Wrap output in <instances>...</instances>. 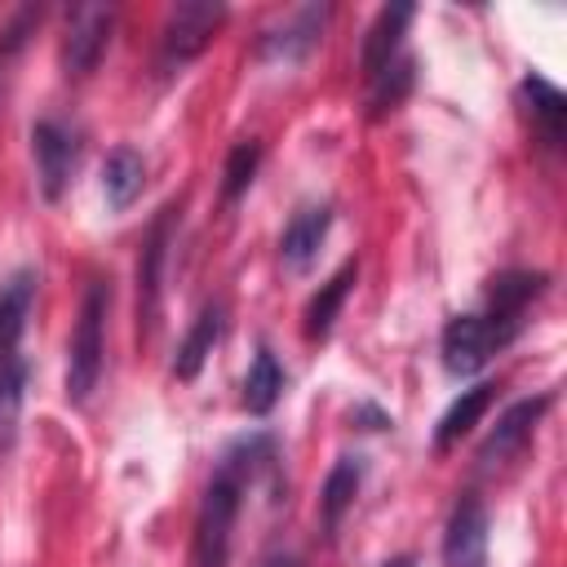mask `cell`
Segmentation results:
<instances>
[{"mask_svg": "<svg viewBox=\"0 0 567 567\" xmlns=\"http://www.w3.org/2000/svg\"><path fill=\"white\" fill-rule=\"evenodd\" d=\"M270 461H275V439L270 434H248V439H239L221 452L217 474L208 478L199 514H195V540H190V563L195 567H226L235 518H239V505H244V487Z\"/></svg>", "mask_w": 567, "mask_h": 567, "instance_id": "cell-1", "label": "cell"}, {"mask_svg": "<svg viewBox=\"0 0 567 567\" xmlns=\"http://www.w3.org/2000/svg\"><path fill=\"white\" fill-rule=\"evenodd\" d=\"M106 306H111V284L93 279L84 292L71 346H66V399L71 403H84L97 390L102 359H106Z\"/></svg>", "mask_w": 567, "mask_h": 567, "instance_id": "cell-2", "label": "cell"}, {"mask_svg": "<svg viewBox=\"0 0 567 567\" xmlns=\"http://www.w3.org/2000/svg\"><path fill=\"white\" fill-rule=\"evenodd\" d=\"M221 22H226V4H217V0H186V4L168 9L164 31H159V62L168 71L186 66L190 58H199L208 49V40Z\"/></svg>", "mask_w": 567, "mask_h": 567, "instance_id": "cell-3", "label": "cell"}, {"mask_svg": "<svg viewBox=\"0 0 567 567\" xmlns=\"http://www.w3.org/2000/svg\"><path fill=\"white\" fill-rule=\"evenodd\" d=\"M173 217L177 208L164 204L142 239L137 252V337H151L155 319H159V292H164V257H168V239H173Z\"/></svg>", "mask_w": 567, "mask_h": 567, "instance_id": "cell-4", "label": "cell"}, {"mask_svg": "<svg viewBox=\"0 0 567 567\" xmlns=\"http://www.w3.org/2000/svg\"><path fill=\"white\" fill-rule=\"evenodd\" d=\"M31 155H35V177L44 199H62L71 186V173L80 164V137L62 120H35L31 124Z\"/></svg>", "mask_w": 567, "mask_h": 567, "instance_id": "cell-5", "label": "cell"}, {"mask_svg": "<svg viewBox=\"0 0 567 567\" xmlns=\"http://www.w3.org/2000/svg\"><path fill=\"white\" fill-rule=\"evenodd\" d=\"M509 341V332H501L487 315H456L447 328H443V368L452 377H474L501 346Z\"/></svg>", "mask_w": 567, "mask_h": 567, "instance_id": "cell-6", "label": "cell"}, {"mask_svg": "<svg viewBox=\"0 0 567 567\" xmlns=\"http://www.w3.org/2000/svg\"><path fill=\"white\" fill-rule=\"evenodd\" d=\"M115 31V9L111 4H75L66 13V35H62V71L66 75H89L97 58L106 53Z\"/></svg>", "mask_w": 567, "mask_h": 567, "instance_id": "cell-7", "label": "cell"}, {"mask_svg": "<svg viewBox=\"0 0 567 567\" xmlns=\"http://www.w3.org/2000/svg\"><path fill=\"white\" fill-rule=\"evenodd\" d=\"M487 505L478 496H461L443 527V567H487Z\"/></svg>", "mask_w": 567, "mask_h": 567, "instance_id": "cell-8", "label": "cell"}, {"mask_svg": "<svg viewBox=\"0 0 567 567\" xmlns=\"http://www.w3.org/2000/svg\"><path fill=\"white\" fill-rule=\"evenodd\" d=\"M323 22H328V4H301L288 22L257 35V58L261 62H301V58H310L323 40Z\"/></svg>", "mask_w": 567, "mask_h": 567, "instance_id": "cell-9", "label": "cell"}, {"mask_svg": "<svg viewBox=\"0 0 567 567\" xmlns=\"http://www.w3.org/2000/svg\"><path fill=\"white\" fill-rule=\"evenodd\" d=\"M545 275L540 270H501V275H492L487 279V319L501 328V332H518L523 328V315H527V306L545 292Z\"/></svg>", "mask_w": 567, "mask_h": 567, "instance_id": "cell-10", "label": "cell"}, {"mask_svg": "<svg viewBox=\"0 0 567 567\" xmlns=\"http://www.w3.org/2000/svg\"><path fill=\"white\" fill-rule=\"evenodd\" d=\"M549 403H554V394H536V399H518V403H509V408L496 416L492 434L483 439L478 461H483V465H501V461H509L514 452H523V443L532 439V430H536V421L545 416Z\"/></svg>", "mask_w": 567, "mask_h": 567, "instance_id": "cell-11", "label": "cell"}, {"mask_svg": "<svg viewBox=\"0 0 567 567\" xmlns=\"http://www.w3.org/2000/svg\"><path fill=\"white\" fill-rule=\"evenodd\" d=\"M328 230H332V208H328V204H306V208H297L292 221H288L284 235H279V261H284L292 275L310 270L315 257H319V248H323V239H328Z\"/></svg>", "mask_w": 567, "mask_h": 567, "instance_id": "cell-12", "label": "cell"}, {"mask_svg": "<svg viewBox=\"0 0 567 567\" xmlns=\"http://www.w3.org/2000/svg\"><path fill=\"white\" fill-rule=\"evenodd\" d=\"M412 4H385L377 18H372V27H368V35H363V49H359V66H363V75L368 80H377L399 53H403V31H408V22H412Z\"/></svg>", "mask_w": 567, "mask_h": 567, "instance_id": "cell-13", "label": "cell"}, {"mask_svg": "<svg viewBox=\"0 0 567 567\" xmlns=\"http://www.w3.org/2000/svg\"><path fill=\"white\" fill-rule=\"evenodd\" d=\"M518 102H523V115L532 120V128L540 133L545 146H563V133H567V97L558 93V84H549L545 75H527L518 84Z\"/></svg>", "mask_w": 567, "mask_h": 567, "instance_id": "cell-14", "label": "cell"}, {"mask_svg": "<svg viewBox=\"0 0 567 567\" xmlns=\"http://www.w3.org/2000/svg\"><path fill=\"white\" fill-rule=\"evenodd\" d=\"M221 332H226V306H221V301H208V306L190 319V328H186V337H182V346H177V354H173V377H177V381H195L199 368L208 363L213 346L221 341Z\"/></svg>", "mask_w": 567, "mask_h": 567, "instance_id": "cell-15", "label": "cell"}, {"mask_svg": "<svg viewBox=\"0 0 567 567\" xmlns=\"http://www.w3.org/2000/svg\"><path fill=\"white\" fill-rule=\"evenodd\" d=\"M359 487H363V456H350V452L337 456L332 470H328V478H323V487H319V523H323L328 536L341 527V518L354 505Z\"/></svg>", "mask_w": 567, "mask_h": 567, "instance_id": "cell-16", "label": "cell"}, {"mask_svg": "<svg viewBox=\"0 0 567 567\" xmlns=\"http://www.w3.org/2000/svg\"><path fill=\"white\" fill-rule=\"evenodd\" d=\"M31 301H35V270H13L0 284V359L18 354L22 332H27Z\"/></svg>", "mask_w": 567, "mask_h": 567, "instance_id": "cell-17", "label": "cell"}, {"mask_svg": "<svg viewBox=\"0 0 567 567\" xmlns=\"http://www.w3.org/2000/svg\"><path fill=\"white\" fill-rule=\"evenodd\" d=\"M146 186V159L133 151V146H115L102 164V195H106V208L111 213H124Z\"/></svg>", "mask_w": 567, "mask_h": 567, "instance_id": "cell-18", "label": "cell"}, {"mask_svg": "<svg viewBox=\"0 0 567 567\" xmlns=\"http://www.w3.org/2000/svg\"><path fill=\"white\" fill-rule=\"evenodd\" d=\"M492 399H496V385H492V381L461 390V394L452 399V408L439 416V430H434V447H439V452H447L456 439H465V434L478 425V416L492 408Z\"/></svg>", "mask_w": 567, "mask_h": 567, "instance_id": "cell-19", "label": "cell"}, {"mask_svg": "<svg viewBox=\"0 0 567 567\" xmlns=\"http://www.w3.org/2000/svg\"><path fill=\"white\" fill-rule=\"evenodd\" d=\"M354 279H359V266H354V261H346V266H341L328 284H319V292L306 301V315H301L306 323H301V328H306V337H310V341H323V337L332 332V319H337L341 301L350 297Z\"/></svg>", "mask_w": 567, "mask_h": 567, "instance_id": "cell-20", "label": "cell"}, {"mask_svg": "<svg viewBox=\"0 0 567 567\" xmlns=\"http://www.w3.org/2000/svg\"><path fill=\"white\" fill-rule=\"evenodd\" d=\"M279 394H284V368H279V359H275L270 346H257L252 368L244 377V408L252 416H266L279 403Z\"/></svg>", "mask_w": 567, "mask_h": 567, "instance_id": "cell-21", "label": "cell"}, {"mask_svg": "<svg viewBox=\"0 0 567 567\" xmlns=\"http://www.w3.org/2000/svg\"><path fill=\"white\" fill-rule=\"evenodd\" d=\"M22 394H27V359L22 354H9V359H0V456L18 439Z\"/></svg>", "mask_w": 567, "mask_h": 567, "instance_id": "cell-22", "label": "cell"}, {"mask_svg": "<svg viewBox=\"0 0 567 567\" xmlns=\"http://www.w3.org/2000/svg\"><path fill=\"white\" fill-rule=\"evenodd\" d=\"M372 84V115H385V111H394L403 97H408V89H412V58L408 53H399L377 80H368Z\"/></svg>", "mask_w": 567, "mask_h": 567, "instance_id": "cell-23", "label": "cell"}, {"mask_svg": "<svg viewBox=\"0 0 567 567\" xmlns=\"http://www.w3.org/2000/svg\"><path fill=\"white\" fill-rule=\"evenodd\" d=\"M257 164H261V146L257 142H235L230 155H226V168H221V195L226 199H239L252 186Z\"/></svg>", "mask_w": 567, "mask_h": 567, "instance_id": "cell-24", "label": "cell"}, {"mask_svg": "<svg viewBox=\"0 0 567 567\" xmlns=\"http://www.w3.org/2000/svg\"><path fill=\"white\" fill-rule=\"evenodd\" d=\"M261 567H301V558H292V554H270Z\"/></svg>", "mask_w": 567, "mask_h": 567, "instance_id": "cell-25", "label": "cell"}, {"mask_svg": "<svg viewBox=\"0 0 567 567\" xmlns=\"http://www.w3.org/2000/svg\"><path fill=\"white\" fill-rule=\"evenodd\" d=\"M381 567H412V558H390V563H381Z\"/></svg>", "mask_w": 567, "mask_h": 567, "instance_id": "cell-26", "label": "cell"}]
</instances>
